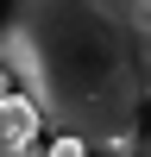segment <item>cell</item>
Segmentation results:
<instances>
[{"instance_id": "obj_2", "label": "cell", "mask_w": 151, "mask_h": 157, "mask_svg": "<svg viewBox=\"0 0 151 157\" xmlns=\"http://www.w3.org/2000/svg\"><path fill=\"white\" fill-rule=\"evenodd\" d=\"M38 132H44V120H38V107L13 88L6 101H0V157H32Z\"/></svg>"}, {"instance_id": "obj_5", "label": "cell", "mask_w": 151, "mask_h": 157, "mask_svg": "<svg viewBox=\"0 0 151 157\" xmlns=\"http://www.w3.org/2000/svg\"><path fill=\"white\" fill-rule=\"evenodd\" d=\"M32 157H38V151H32Z\"/></svg>"}, {"instance_id": "obj_3", "label": "cell", "mask_w": 151, "mask_h": 157, "mask_svg": "<svg viewBox=\"0 0 151 157\" xmlns=\"http://www.w3.org/2000/svg\"><path fill=\"white\" fill-rule=\"evenodd\" d=\"M44 157H88V145H76V138H57V145H50Z\"/></svg>"}, {"instance_id": "obj_1", "label": "cell", "mask_w": 151, "mask_h": 157, "mask_svg": "<svg viewBox=\"0 0 151 157\" xmlns=\"http://www.w3.org/2000/svg\"><path fill=\"white\" fill-rule=\"evenodd\" d=\"M0 69L88 157H151V0H13Z\"/></svg>"}, {"instance_id": "obj_4", "label": "cell", "mask_w": 151, "mask_h": 157, "mask_svg": "<svg viewBox=\"0 0 151 157\" xmlns=\"http://www.w3.org/2000/svg\"><path fill=\"white\" fill-rule=\"evenodd\" d=\"M13 88H19V82H13V75H6V69H0V101H6V94H13Z\"/></svg>"}]
</instances>
